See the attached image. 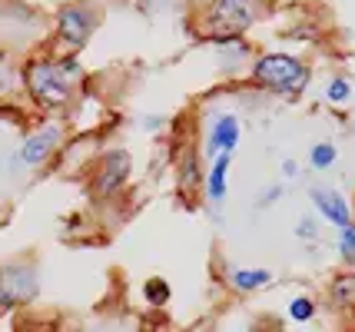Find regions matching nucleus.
<instances>
[{
    "instance_id": "22",
    "label": "nucleus",
    "mask_w": 355,
    "mask_h": 332,
    "mask_svg": "<svg viewBox=\"0 0 355 332\" xmlns=\"http://www.w3.org/2000/svg\"><path fill=\"white\" fill-rule=\"evenodd\" d=\"M282 193H286V186H282V183H272V186H266V190L256 196V209H269V206H276L279 200H282Z\"/></svg>"
},
{
    "instance_id": "24",
    "label": "nucleus",
    "mask_w": 355,
    "mask_h": 332,
    "mask_svg": "<svg viewBox=\"0 0 355 332\" xmlns=\"http://www.w3.org/2000/svg\"><path fill=\"white\" fill-rule=\"evenodd\" d=\"M279 170H282V176H286V180H295V176H299V159L286 157L282 163H279Z\"/></svg>"
},
{
    "instance_id": "6",
    "label": "nucleus",
    "mask_w": 355,
    "mask_h": 332,
    "mask_svg": "<svg viewBox=\"0 0 355 332\" xmlns=\"http://www.w3.org/2000/svg\"><path fill=\"white\" fill-rule=\"evenodd\" d=\"M133 180V153L126 146H107L100 157L90 163L87 190L93 203H113Z\"/></svg>"
},
{
    "instance_id": "11",
    "label": "nucleus",
    "mask_w": 355,
    "mask_h": 332,
    "mask_svg": "<svg viewBox=\"0 0 355 332\" xmlns=\"http://www.w3.org/2000/svg\"><path fill=\"white\" fill-rule=\"evenodd\" d=\"M309 200H312V209H315V216L329 226H345V222L355 220L352 213V203L342 196L339 190H332V186H312L309 190Z\"/></svg>"
},
{
    "instance_id": "19",
    "label": "nucleus",
    "mask_w": 355,
    "mask_h": 332,
    "mask_svg": "<svg viewBox=\"0 0 355 332\" xmlns=\"http://www.w3.org/2000/svg\"><path fill=\"white\" fill-rule=\"evenodd\" d=\"M336 253H339L342 266H355V220L339 226V236H336Z\"/></svg>"
},
{
    "instance_id": "17",
    "label": "nucleus",
    "mask_w": 355,
    "mask_h": 332,
    "mask_svg": "<svg viewBox=\"0 0 355 332\" xmlns=\"http://www.w3.org/2000/svg\"><path fill=\"white\" fill-rule=\"evenodd\" d=\"M352 94H355V87H352V80L345 77V73L329 77L325 80V87H322V96H325V103H329V107H349V103H352Z\"/></svg>"
},
{
    "instance_id": "20",
    "label": "nucleus",
    "mask_w": 355,
    "mask_h": 332,
    "mask_svg": "<svg viewBox=\"0 0 355 332\" xmlns=\"http://www.w3.org/2000/svg\"><path fill=\"white\" fill-rule=\"evenodd\" d=\"M319 216H302V220L295 222V239H302V243H319V236H322V226H319Z\"/></svg>"
},
{
    "instance_id": "14",
    "label": "nucleus",
    "mask_w": 355,
    "mask_h": 332,
    "mask_svg": "<svg viewBox=\"0 0 355 332\" xmlns=\"http://www.w3.org/2000/svg\"><path fill=\"white\" fill-rule=\"evenodd\" d=\"M325 299H329L332 309H339V313H352L355 309V266L339 269V272L329 279Z\"/></svg>"
},
{
    "instance_id": "12",
    "label": "nucleus",
    "mask_w": 355,
    "mask_h": 332,
    "mask_svg": "<svg viewBox=\"0 0 355 332\" xmlns=\"http://www.w3.org/2000/svg\"><path fill=\"white\" fill-rule=\"evenodd\" d=\"M276 283V272L266 266H230L223 272V286L236 296H256Z\"/></svg>"
},
{
    "instance_id": "9",
    "label": "nucleus",
    "mask_w": 355,
    "mask_h": 332,
    "mask_svg": "<svg viewBox=\"0 0 355 332\" xmlns=\"http://www.w3.org/2000/svg\"><path fill=\"white\" fill-rule=\"evenodd\" d=\"M202 150L196 146H183L180 159H176V193L183 203H196L202 196V180H206V163H202Z\"/></svg>"
},
{
    "instance_id": "21",
    "label": "nucleus",
    "mask_w": 355,
    "mask_h": 332,
    "mask_svg": "<svg viewBox=\"0 0 355 332\" xmlns=\"http://www.w3.org/2000/svg\"><path fill=\"white\" fill-rule=\"evenodd\" d=\"M137 127L143 130V133H150V137H159V133L170 130V116H166V113H143L137 120Z\"/></svg>"
},
{
    "instance_id": "1",
    "label": "nucleus",
    "mask_w": 355,
    "mask_h": 332,
    "mask_svg": "<svg viewBox=\"0 0 355 332\" xmlns=\"http://www.w3.org/2000/svg\"><path fill=\"white\" fill-rule=\"evenodd\" d=\"M246 83L276 100H299L312 83V67L293 50H263L249 60Z\"/></svg>"
},
{
    "instance_id": "25",
    "label": "nucleus",
    "mask_w": 355,
    "mask_h": 332,
    "mask_svg": "<svg viewBox=\"0 0 355 332\" xmlns=\"http://www.w3.org/2000/svg\"><path fill=\"white\" fill-rule=\"evenodd\" d=\"M352 127H355V120H352Z\"/></svg>"
},
{
    "instance_id": "23",
    "label": "nucleus",
    "mask_w": 355,
    "mask_h": 332,
    "mask_svg": "<svg viewBox=\"0 0 355 332\" xmlns=\"http://www.w3.org/2000/svg\"><path fill=\"white\" fill-rule=\"evenodd\" d=\"M0 116H10L7 123H17V127H24V123H27V113L20 110L14 100H0Z\"/></svg>"
},
{
    "instance_id": "18",
    "label": "nucleus",
    "mask_w": 355,
    "mask_h": 332,
    "mask_svg": "<svg viewBox=\"0 0 355 332\" xmlns=\"http://www.w3.org/2000/svg\"><path fill=\"white\" fill-rule=\"evenodd\" d=\"M339 163V146L332 140H319L309 146V166L315 173H325V170H332Z\"/></svg>"
},
{
    "instance_id": "13",
    "label": "nucleus",
    "mask_w": 355,
    "mask_h": 332,
    "mask_svg": "<svg viewBox=\"0 0 355 332\" xmlns=\"http://www.w3.org/2000/svg\"><path fill=\"white\" fill-rule=\"evenodd\" d=\"M206 47L216 50V60L223 67V73H239V70H246L249 60L256 57V50L249 44L246 37H226V40H209Z\"/></svg>"
},
{
    "instance_id": "16",
    "label": "nucleus",
    "mask_w": 355,
    "mask_h": 332,
    "mask_svg": "<svg viewBox=\"0 0 355 332\" xmlns=\"http://www.w3.org/2000/svg\"><path fill=\"white\" fill-rule=\"evenodd\" d=\"M139 296H143V302H146L150 309H166L173 302V286H170V279H163V276H150L146 283L139 286Z\"/></svg>"
},
{
    "instance_id": "10",
    "label": "nucleus",
    "mask_w": 355,
    "mask_h": 332,
    "mask_svg": "<svg viewBox=\"0 0 355 332\" xmlns=\"http://www.w3.org/2000/svg\"><path fill=\"white\" fill-rule=\"evenodd\" d=\"M232 157L236 153H219V157L206 159V180H202V203L209 209H223L230 200V173H232Z\"/></svg>"
},
{
    "instance_id": "3",
    "label": "nucleus",
    "mask_w": 355,
    "mask_h": 332,
    "mask_svg": "<svg viewBox=\"0 0 355 332\" xmlns=\"http://www.w3.org/2000/svg\"><path fill=\"white\" fill-rule=\"evenodd\" d=\"M266 17H269V0H206L196 30L206 44L226 37H249Z\"/></svg>"
},
{
    "instance_id": "7",
    "label": "nucleus",
    "mask_w": 355,
    "mask_h": 332,
    "mask_svg": "<svg viewBox=\"0 0 355 332\" xmlns=\"http://www.w3.org/2000/svg\"><path fill=\"white\" fill-rule=\"evenodd\" d=\"M40 296V269L31 259L0 263V313H17Z\"/></svg>"
},
{
    "instance_id": "2",
    "label": "nucleus",
    "mask_w": 355,
    "mask_h": 332,
    "mask_svg": "<svg viewBox=\"0 0 355 332\" xmlns=\"http://www.w3.org/2000/svg\"><path fill=\"white\" fill-rule=\"evenodd\" d=\"M20 87L24 96L31 100L40 113H60L70 110L77 103L80 87L60 73V67L53 60V53H33L20 64Z\"/></svg>"
},
{
    "instance_id": "8",
    "label": "nucleus",
    "mask_w": 355,
    "mask_h": 332,
    "mask_svg": "<svg viewBox=\"0 0 355 332\" xmlns=\"http://www.w3.org/2000/svg\"><path fill=\"white\" fill-rule=\"evenodd\" d=\"M243 143V120L239 113L232 110H216L209 120H206V130H202V157L213 159L219 153H236Z\"/></svg>"
},
{
    "instance_id": "4",
    "label": "nucleus",
    "mask_w": 355,
    "mask_h": 332,
    "mask_svg": "<svg viewBox=\"0 0 355 332\" xmlns=\"http://www.w3.org/2000/svg\"><path fill=\"white\" fill-rule=\"evenodd\" d=\"M67 146V127L60 120H40L37 127L24 133V140L17 143V150L10 153V170L24 173V170H44L53 159L60 157V150Z\"/></svg>"
},
{
    "instance_id": "5",
    "label": "nucleus",
    "mask_w": 355,
    "mask_h": 332,
    "mask_svg": "<svg viewBox=\"0 0 355 332\" xmlns=\"http://www.w3.org/2000/svg\"><path fill=\"white\" fill-rule=\"evenodd\" d=\"M100 20H103L100 3H93V0H63L53 10V40H57V47L73 50V53L87 50L96 27H100Z\"/></svg>"
},
{
    "instance_id": "15",
    "label": "nucleus",
    "mask_w": 355,
    "mask_h": 332,
    "mask_svg": "<svg viewBox=\"0 0 355 332\" xmlns=\"http://www.w3.org/2000/svg\"><path fill=\"white\" fill-rule=\"evenodd\" d=\"M315 316H319V299H315V296H309V292L289 296V302H286V319H289V322L309 326V322H315Z\"/></svg>"
}]
</instances>
